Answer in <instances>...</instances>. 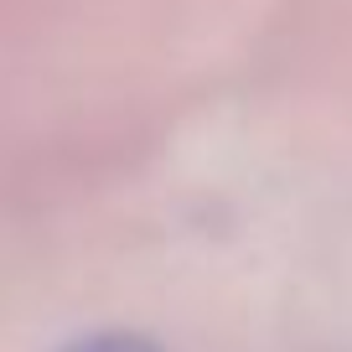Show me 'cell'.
Segmentation results:
<instances>
[{
    "instance_id": "cell-1",
    "label": "cell",
    "mask_w": 352,
    "mask_h": 352,
    "mask_svg": "<svg viewBox=\"0 0 352 352\" xmlns=\"http://www.w3.org/2000/svg\"><path fill=\"white\" fill-rule=\"evenodd\" d=\"M67 352H155V347L140 342V337H120V331H109V337H88V342H78V347H67Z\"/></svg>"
}]
</instances>
